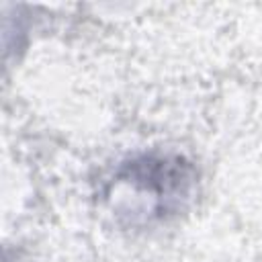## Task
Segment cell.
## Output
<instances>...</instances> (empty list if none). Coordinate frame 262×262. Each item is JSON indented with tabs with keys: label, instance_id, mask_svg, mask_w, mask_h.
<instances>
[{
	"label": "cell",
	"instance_id": "1",
	"mask_svg": "<svg viewBox=\"0 0 262 262\" xmlns=\"http://www.w3.org/2000/svg\"><path fill=\"white\" fill-rule=\"evenodd\" d=\"M199 184L196 166L172 149H149L121 160L104 178L100 203L117 225L151 229L188 209Z\"/></svg>",
	"mask_w": 262,
	"mask_h": 262
}]
</instances>
